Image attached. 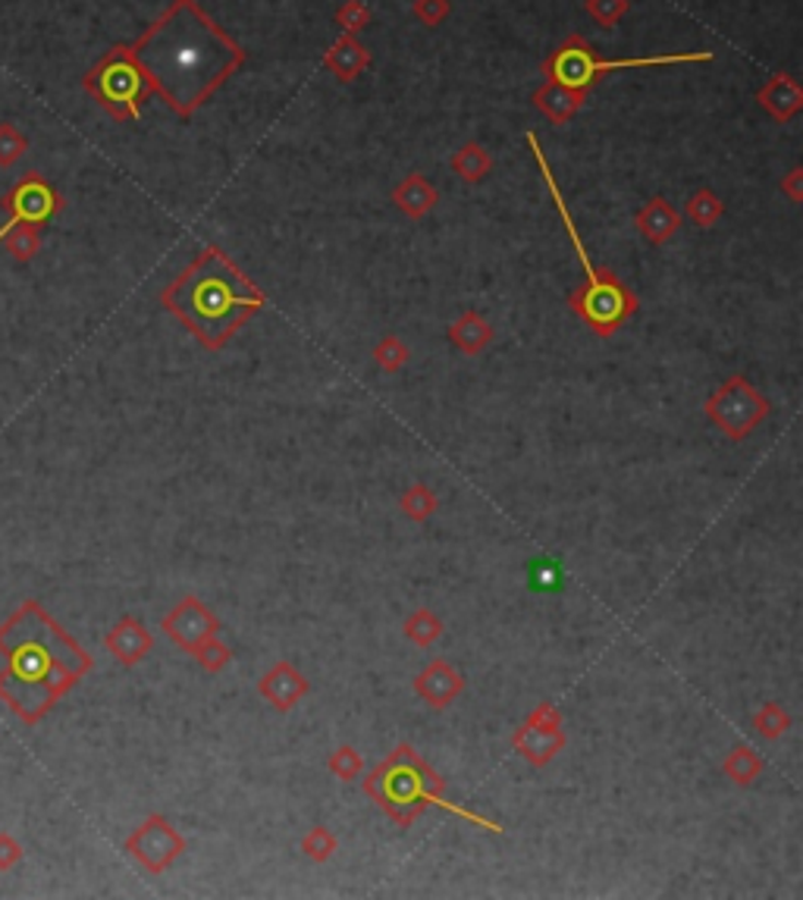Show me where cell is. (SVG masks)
I'll use <instances>...</instances> for the list:
<instances>
[{
  "label": "cell",
  "instance_id": "29",
  "mask_svg": "<svg viewBox=\"0 0 803 900\" xmlns=\"http://www.w3.org/2000/svg\"><path fill=\"white\" fill-rule=\"evenodd\" d=\"M301 851H304L308 860H314V863H326L333 853L339 851V841H336V835H333L329 828L314 826L304 831V838H301Z\"/></svg>",
  "mask_w": 803,
  "mask_h": 900
},
{
  "label": "cell",
  "instance_id": "16",
  "mask_svg": "<svg viewBox=\"0 0 803 900\" xmlns=\"http://www.w3.org/2000/svg\"><path fill=\"white\" fill-rule=\"evenodd\" d=\"M756 100L763 104V110L776 120V123H788L794 120L803 110V88L798 85V79L788 73H776L766 79V85L756 92Z\"/></svg>",
  "mask_w": 803,
  "mask_h": 900
},
{
  "label": "cell",
  "instance_id": "23",
  "mask_svg": "<svg viewBox=\"0 0 803 900\" xmlns=\"http://www.w3.org/2000/svg\"><path fill=\"white\" fill-rule=\"evenodd\" d=\"M722 772H726L734 784L747 788V784H753V781L759 778V772H763V759L756 756V751H751V747H744V744H741V747H734V751L726 756Z\"/></svg>",
  "mask_w": 803,
  "mask_h": 900
},
{
  "label": "cell",
  "instance_id": "12",
  "mask_svg": "<svg viewBox=\"0 0 803 900\" xmlns=\"http://www.w3.org/2000/svg\"><path fill=\"white\" fill-rule=\"evenodd\" d=\"M160 627H164V634L173 640L179 650L195 652L204 640H211V637L220 634V619L199 597H185V600L176 602L173 609L164 615Z\"/></svg>",
  "mask_w": 803,
  "mask_h": 900
},
{
  "label": "cell",
  "instance_id": "39",
  "mask_svg": "<svg viewBox=\"0 0 803 900\" xmlns=\"http://www.w3.org/2000/svg\"><path fill=\"white\" fill-rule=\"evenodd\" d=\"M781 192L788 195V199L794 201V204H801L803 201V170L798 167V170H791V173L781 179Z\"/></svg>",
  "mask_w": 803,
  "mask_h": 900
},
{
  "label": "cell",
  "instance_id": "21",
  "mask_svg": "<svg viewBox=\"0 0 803 900\" xmlns=\"http://www.w3.org/2000/svg\"><path fill=\"white\" fill-rule=\"evenodd\" d=\"M450 343L462 355H480L493 343V326L483 314L477 311H465L455 324L450 326Z\"/></svg>",
  "mask_w": 803,
  "mask_h": 900
},
{
  "label": "cell",
  "instance_id": "18",
  "mask_svg": "<svg viewBox=\"0 0 803 900\" xmlns=\"http://www.w3.org/2000/svg\"><path fill=\"white\" fill-rule=\"evenodd\" d=\"M368 67H371V50L358 41V35H339L324 53V70H329L339 82H355Z\"/></svg>",
  "mask_w": 803,
  "mask_h": 900
},
{
  "label": "cell",
  "instance_id": "17",
  "mask_svg": "<svg viewBox=\"0 0 803 900\" xmlns=\"http://www.w3.org/2000/svg\"><path fill=\"white\" fill-rule=\"evenodd\" d=\"M584 98H587V92L568 88V85H562V82H555V79H547V82L534 92L537 110L555 125L568 123L572 117H577L580 107H584Z\"/></svg>",
  "mask_w": 803,
  "mask_h": 900
},
{
  "label": "cell",
  "instance_id": "38",
  "mask_svg": "<svg viewBox=\"0 0 803 900\" xmlns=\"http://www.w3.org/2000/svg\"><path fill=\"white\" fill-rule=\"evenodd\" d=\"M20 860H23V844L10 831H0V873H10Z\"/></svg>",
  "mask_w": 803,
  "mask_h": 900
},
{
  "label": "cell",
  "instance_id": "20",
  "mask_svg": "<svg viewBox=\"0 0 803 900\" xmlns=\"http://www.w3.org/2000/svg\"><path fill=\"white\" fill-rule=\"evenodd\" d=\"M393 201H396V207H399L405 217L421 220V217H427V214L436 207L440 192H436V185L427 182L421 173H411L405 176L399 185L393 189Z\"/></svg>",
  "mask_w": 803,
  "mask_h": 900
},
{
  "label": "cell",
  "instance_id": "10",
  "mask_svg": "<svg viewBox=\"0 0 803 900\" xmlns=\"http://www.w3.org/2000/svg\"><path fill=\"white\" fill-rule=\"evenodd\" d=\"M0 207L7 211V220L0 226V239L20 224L45 226L63 207V199L57 195V189L50 185L45 176L25 173L7 195L0 201Z\"/></svg>",
  "mask_w": 803,
  "mask_h": 900
},
{
  "label": "cell",
  "instance_id": "8",
  "mask_svg": "<svg viewBox=\"0 0 803 900\" xmlns=\"http://www.w3.org/2000/svg\"><path fill=\"white\" fill-rule=\"evenodd\" d=\"M706 415L728 440H747L753 430L766 421L769 399L759 389H753L744 376H728L706 401Z\"/></svg>",
  "mask_w": 803,
  "mask_h": 900
},
{
  "label": "cell",
  "instance_id": "7",
  "mask_svg": "<svg viewBox=\"0 0 803 900\" xmlns=\"http://www.w3.org/2000/svg\"><path fill=\"white\" fill-rule=\"evenodd\" d=\"M82 88L120 123H139L145 100L154 95L148 75L129 45H113L107 50L98 63L82 75Z\"/></svg>",
  "mask_w": 803,
  "mask_h": 900
},
{
  "label": "cell",
  "instance_id": "27",
  "mask_svg": "<svg viewBox=\"0 0 803 900\" xmlns=\"http://www.w3.org/2000/svg\"><path fill=\"white\" fill-rule=\"evenodd\" d=\"M722 201H719V195L716 192H709V189H700V192H694L691 195V201H687V217H691V224L700 226V229H712V226L722 220Z\"/></svg>",
  "mask_w": 803,
  "mask_h": 900
},
{
  "label": "cell",
  "instance_id": "11",
  "mask_svg": "<svg viewBox=\"0 0 803 900\" xmlns=\"http://www.w3.org/2000/svg\"><path fill=\"white\" fill-rule=\"evenodd\" d=\"M515 753L530 766H547L552 756L565 751V731H562V712L552 703L534 706L527 722L512 734Z\"/></svg>",
  "mask_w": 803,
  "mask_h": 900
},
{
  "label": "cell",
  "instance_id": "31",
  "mask_svg": "<svg viewBox=\"0 0 803 900\" xmlns=\"http://www.w3.org/2000/svg\"><path fill=\"white\" fill-rule=\"evenodd\" d=\"M326 769L339 778V781H351V778H361V772H364V759H361V753L355 751V747L343 744V747H336V751L329 753Z\"/></svg>",
  "mask_w": 803,
  "mask_h": 900
},
{
  "label": "cell",
  "instance_id": "1",
  "mask_svg": "<svg viewBox=\"0 0 803 900\" xmlns=\"http://www.w3.org/2000/svg\"><path fill=\"white\" fill-rule=\"evenodd\" d=\"M129 48L154 95L167 100L179 120H189L249 60L245 48L201 10L199 0H173Z\"/></svg>",
  "mask_w": 803,
  "mask_h": 900
},
{
  "label": "cell",
  "instance_id": "28",
  "mask_svg": "<svg viewBox=\"0 0 803 900\" xmlns=\"http://www.w3.org/2000/svg\"><path fill=\"white\" fill-rule=\"evenodd\" d=\"M753 728H756L763 737L776 741V737H781V734L791 728V716H788L778 703H763V706L753 712Z\"/></svg>",
  "mask_w": 803,
  "mask_h": 900
},
{
  "label": "cell",
  "instance_id": "32",
  "mask_svg": "<svg viewBox=\"0 0 803 900\" xmlns=\"http://www.w3.org/2000/svg\"><path fill=\"white\" fill-rule=\"evenodd\" d=\"M562 568L552 562V559H534L530 565H527V584L534 587V590H543V593H555L559 587H562Z\"/></svg>",
  "mask_w": 803,
  "mask_h": 900
},
{
  "label": "cell",
  "instance_id": "25",
  "mask_svg": "<svg viewBox=\"0 0 803 900\" xmlns=\"http://www.w3.org/2000/svg\"><path fill=\"white\" fill-rule=\"evenodd\" d=\"M405 637H408L415 647H430V644H436V640L443 637V622L436 619V612L418 609V612H411L408 622H405Z\"/></svg>",
  "mask_w": 803,
  "mask_h": 900
},
{
  "label": "cell",
  "instance_id": "9",
  "mask_svg": "<svg viewBox=\"0 0 803 900\" xmlns=\"http://www.w3.org/2000/svg\"><path fill=\"white\" fill-rule=\"evenodd\" d=\"M123 848L142 869H148L151 876H160L185 853V838L176 831L167 816L154 813L125 838Z\"/></svg>",
  "mask_w": 803,
  "mask_h": 900
},
{
  "label": "cell",
  "instance_id": "14",
  "mask_svg": "<svg viewBox=\"0 0 803 900\" xmlns=\"http://www.w3.org/2000/svg\"><path fill=\"white\" fill-rule=\"evenodd\" d=\"M257 691H261L264 700L274 706L276 712H289L311 691V684H308V677L301 675L292 662H276L274 669L257 681Z\"/></svg>",
  "mask_w": 803,
  "mask_h": 900
},
{
  "label": "cell",
  "instance_id": "30",
  "mask_svg": "<svg viewBox=\"0 0 803 900\" xmlns=\"http://www.w3.org/2000/svg\"><path fill=\"white\" fill-rule=\"evenodd\" d=\"M408 346L402 343L399 336H383L380 343H376L374 349V361L376 368H383L386 374H396V371H402L405 364H408Z\"/></svg>",
  "mask_w": 803,
  "mask_h": 900
},
{
  "label": "cell",
  "instance_id": "36",
  "mask_svg": "<svg viewBox=\"0 0 803 900\" xmlns=\"http://www.w3.org/2000/svg\"><path fill=\"white\" fill-rule=\"evenodd\" d=\"M28 148L25 135L13 123H0V167H13Z\"/></svg>",
  "mask_w": 803,
  "mask_h": 900
},
{
  "label": "cell",
  "instance_id": "6",
  "mask_svg": "<svg viewBox=\"0 0 803 900\" xmlns=\"http://www.w3.org/2000/svg\"><path fill=\"white\" fill-rule=\"evenodd\" d=\"M712 50H687V53H656V57H634V60H600L584 35H568L552 50L543 63V75L555 79L577 92H590L594 82L615 70H644V67H675V63H709Z\"/></svg>",
  "mask_w": 803,
  "mask_h": 900
},
{
  "label": "cell",
  "instance_id": "13",
  "mask_svg": "<svg viewBox=\"0 0 803 900\" xmlns=\"http://www.w3.org/2000/svg\"><path fill=\"white\" fill-rule=\"evenodd\" d=\"M104 647H107V652H110L120 665L132 669V665H139V662L154 650V637H151L148 627L142 625V619L123 615L117 625L107 631Z\"/></svg>",
  "mask_w": 803,
  "mask_h": 900
},
{
  "label": "cell",
  "instance_id": "26",
  "mask_svg": "<svg viewBox=\"0 0 803 900\" xmlns=\"http://www.w3.org/2000/svg\"><path fill=\"white\" fill-rule=\"evenodd\" d=\"M399 508L411 518V521H427L436 508H440V500H436V493L427 487V483H415V487H408L405 493H402L399 500Z\"/></svg>",
  "mask_w": 803,
  "mask_h": 900
},
{
  "label": "cell",
  "instance_id": "34",
  "mask_svg": "<svg viewBox=\"0 0 803 900\" xmlns=\"http://www.w3.org/2000/svg\"><path fill=\"white\" fill-rule=\"evenodd\" d=\"M336 25L343 28V35H358L371 25V7L361 3V0H346L339 10H336Z\"/></svg>",
  "mask_w": 803,
  "mask_h": 900
},
{
  "label": "cell",
  "instance_id": "24",
  "mask_svg": "<svg viewBox=\"0 0 803 900\" xmlns=\"http://www.w3.org/2000/svg\"><path fill=\"white\" fill-rule=\"evenodd\" d=\"M0 242H7V251H10V257H13V261L25 264V261H32V257L41 251V226H32V224L13 226V229H10Z\"/></svg>",
  "mask_w": 803,
  "mask_h": 900
},
{
  "label": "cell",
  "instance_id": "22",
  "mask_svg": "<svg viewBox=\"0 0 803 900\" xmlns=\"http://www.w3.org/2000/svg\"><path fill=\"white\" fill-rule=\"evenodd\" d=\"M452 170L462 176L465 182H480L493 170V157H490V151L471 142V145H465V148H458L452 154Z\"/></svg>",
  "mask_w": 803,
  "mask_h": 900
},
{
  "label": "cell",
  "instance_id": "5",
  "mask_svg": "<svg viewBox=\"0 0 803 900\" xmlns=\"http://www.w3.org/2000/svg\"><path fill=\"white\" fill-rule=\"evenodd\" d=\"M525 139L527 145H530V151H534V160H537V167H540V173H543V182H547V189H550L552 204H555V211H559V217H562V224H565V232H568V239H572V245H575L577 251V261H580L584 276H587V283L572 296V311H575L577 317L590 326L597 336L609 339L619 326L625 324L631 314H637L640 301H637V296H634L631 289H625L615 276L609 274V271H597V267L590 264L587 249H584V242H580V236H577L575 220H572V214H568V204L562 199L559 182H555L550 164H547V154L540 148V139H537L534 132H527Z\"/></svg>",
  "mask_w": 803,
  "mask_h": 900
},
{
  "label": "cell",
  "instance_id": "19",
  "mask_svg": "<svg viewBox=\"0 0 803 900\" xmlns=\"http://www.w3.org/2000/svg\"><path fill=\"white\" fill-rule=\"evenodd\" d=\"M634 226L640 229V236L650 242V245H666L681 226V214L669 204L666 199H650L634 217Z\"/></svg>",
  "mask_w": 803,
  "mask_h": 900
},
{
  "label": "cell",
  "instance_id": "37",
  "mask_svg": "<svg viewBox=\"0 0 803 900\" xmlns=\"http://www.w3.org/2000/svg\"><path fill=\"white\" fill-rule=\"evenodd\" d=\"M452 3L450 0H415V7H411V13H415V20L421 25H440L446 16H450Z\"/></svg>",
  "mask_w": 803,
  "mask_h": 900
},
{
  "label": "cell",
  "instance_id": "4",
  "mask_svg": "<svg viewBox=\"0 0 803 900\" xmlns=\"http://www.w3.org/2000/svg\"><path fill=\"white\" fill-rule=\"evenodd\" d=\"M364 794L402 828L415 826V819L424 813L427 806H440L443 813L462 816L471 826L502 835V826H496L493 819H483L471 809L452 803L446 797V781L427 766L411 744H399L371 776L364 778Z\"/></svg>",
  "mask_w": 803,
  "mask_h": 900
},
{
  "label": "cell",
  "instance_id": "35",
  "mask_svg": "<svg viewBox=\"0 0 803 900\" xmlns=\"http://www.w3.org/2000/svg\"><path fill=\"white\" fill-rule=\"evenodd\" d=\"M627 10H631V0H587L590 20L602 25V28H612V25L622 23V16H625Z\"/></svg>",
  "mask_w": 803,
  "mask_h": 900
},
{
  "label": "cell",
  "instance_id": "33",
  "mask_svg": "<svg viewBox=\"0 0 803 900\" xmlns=\"http://www.w3.org/2000/svg\"><path fill=\"white\" fill-rule=\"evenodd\" d=\"M195 656V662H199L204 672H211V675H217V672H224L226 665H229V659H232V652H229V647H226L220 637H211V640H204L199 650L192 652Z\"/></svg>",
  "mask_w": 803,
  "mask_h": 900
},
{
  "label": "cell",
  "instance_id": "2",
  "mask_svg": "<svg viewBox=\"0 0 803 900\" xmlns=\"http://www.w3.org/2000/svg\"><path fill=\"white\" fill-rule=\"evenodd\" d=\"M92 669L95 659L41 602L25 600L0 625V700L25 725H38Z\"/></svg>",
  "mask_w": 803,
  "mask_h": 900
},
{
  "label": "cell",
  "instance_id": "3",
  "mask_svg": "<svg viewBox=\"0 0 803 900\" xmlns=\"http://www.w3.org/2000/svg\"><path fill=\"white\" fill-rule=\"evenodd\" d=\"M160 304L207 351H220L267 299L220 249H204L160 292Z\"/></svg>",
  "mask_w": 803,
  "mask_h": 900
},
{
  "label": "cell",
  "instance_id": "15",
  "mask_svg": "<svg viewBox=\"0 0 803 900\" xmlns=\"http://www.w3.org/2000/svg\"><path fill=\"white\" fill-rule=\"evenodd\" d=\"M462 691H465V677H462L458 669H452L446 659L430 662L424 672L415 677V694L424 703H430L433 709L450 706Z\"/></svg>",
  "mask_w": 803,
  "mask_h": 900
}]
</instances>
